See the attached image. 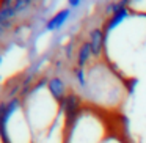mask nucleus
Wrapping results in <instances>:
<instances>
[{
	"instance_id": "obj_1",
	"label": "nucleus",
	"mask_w": 146,
	"mask_h": 143,
	"mask_svg": "<svg viewBox=\"0 0 146 143\" xmlns=\"http://www.w3.org/2000/svg\"><path fill=\"white\" fill-rule=\"evenodd\" d=\"M104 140V123L98 112L88 108H83L64 130V143H102Z\"/></svg>"
},
{
	"instance_id": "obj_2",
	"label": "nucleus",
	"mask_w": 146,
	"mask_h": 143,
	"mask_svg": "<svg viewBox=\"0 0 146 143\" xmlns=\"http://www.w3.org/2000/svg\"><path fill=\"white\" fill-rule=\"evenodd\" d=\"M82 110H83V99H82V96H79L74 91H69L66 94V98L60 102V112L64 118V124L66 126L72 123Z\"/></svg>"
},
{
	"instance_id": "obj_3",
	"label": "nucleus",
	"mask_w": 146,
	"mask_h": 143,
	"mask_svg": "<svg viewBox=\"0 0 146 143\" xmlns=\"http://www.w3.org/2000/svg\"><path fill=\"white\" fill-rule=\"evenodd\" d=\"M130 14H132V11L129 10V5H126V7L119 8V10H116L113 14L108 16V19L104 22V27H102L104 35H105V41H107L108 36L111 35V32H115L119 25H123V22L126 19H129Z\"/></svg>"
},
{
	"instance_id": "obj_4",
	"label": "nucleus",
	"mask_w": 146,
	"mask_h": 143,
	"mask_svg": "<svg viewBox=\"0 0 146 143\" xmlns=\"http://www.w3.org/2000/svg\"><path fill=\"white\" fill-rule=\"evenodd\" d=\"M88 43L91 46V52H93V57L99 58L104 52L105 46H107V41H105V35H104V30L99 29V27H94V29L90 30L88 33Z\"/></svg>"
},
{
	"instance_id": "obj_5",
	"label": "nucleus",
	"mask_w": 146,
	"mask_h": 143,
	"mask_svg": "<svg viewBox=\"0 0 146 143\" xmlns=\"http://www.w3.org/2000/svg\"><path fill=\"white\" fill-rule=\"evenodd\" d=\"M47 91L50 93V96L58 102V104H60V102L66 98L68 93H69L66 88L64 80L61 79L60 76H52L47 79Z\"/></svg>"
},
{
	"instance_id": "obj_6",
	"label": "nucleus",
	"mask_w": 146,
	"mask_h": 143,
	"mask_svg": "<svg viewBox=\"0 0 146 143\" xmlns=\"http://www.w3.org/2000/svg\"><path fill=\"white\" fill-rule=\"evenodd\" d=\"M71 14H72V10H71V8H63V10H60L58 13H55L54 16L46 22L44 29L47 30V32H58V30L68 22V19L71 17Z\"/></svg>"
},
{
	"instance_id": "obj_7",
	"label": "nucleus",
	"mask_w": 146,
	"mask_h": 143,
	"mask_svg": "<svg viewBox=\"0 0 146 143\" xmlns=\"http://www.w3.org/2000/svg\"><path fill=\"white\" fill-rule=\"evenodd\" d=\"M93 57V52H91V46H90L88 41L82 43V44L79 46V49H77V68H83L85 69L86 66L90 65V61H91Z\"/></svg>"
},
{
	"instance_id": "obj_8",
	"label": "nucleus",
	"mask_w": 146,
	"mask_h": 143,
	"mask_svg": "<svg viewBox=\"0 0 146 143\" xmlns=\"http://www.w3.org/2000/svg\"><path fill=\"white\" fill-rule=\"evenodd\" d=\"M74 79L77 82V86L80 90H85L86 88V83H88V76H86V71L83 68H76L74 69Z\"/></svg>"
},
{
	"instance_id": "obj_9",
	"label": "nucleus",
	"mask_w": 146,
	"mask_h": 143,
	"mask_svg": "<svg viewBox=\"0 0 146 143\" xmlns=\"http://www.w3.org/2000/svg\"><path fill=\"white\" fill-rule=\"evenodd\" d=\"M82 5H83L82 0H69V2H68V8H71V10L79 8V7H82Z\"/></svg>"
},
{
	"instance_id": "obj_10",
	"label": "nucleus",
	"mask_w": 146,
	"mask_h": 143,
	"mask_svg": "<svg viewBox=\"0 0 146 143\" xmlns=\"http://www.w3.org/2000/svg\"><path fill=\"white\" fill-rule=\"evenodd\" d=\"M102 143H121V142L118 140V137H107Z\"/></svg>"
},
{
	"instance_id": "obj_11",
	"label": "nucleus",
	"mask_w": 146,
	"mask_h": 143,
	"mask_svg": "<svg viewBox=\"0 0 146 143\" xmlns=\"http://www.w3.org/2000/svg\"><path fill=\"white\" fill-rule=\"evenodd\" d=\"M2 61H3V55L0 54V65H2Z\"/></svg>"
}]
</instances>
